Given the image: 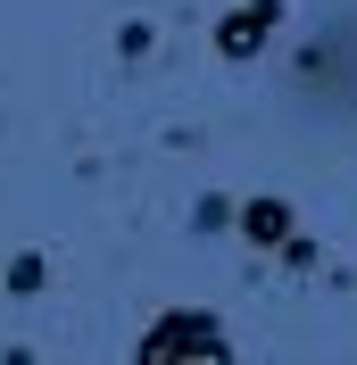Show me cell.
Returning <instances> with one entry per match:
<instances>
[{
    "label": "cell",
    "instance_id": "6da1fadb",
    "mask_svg": "<svg viewBox=\"0 0 357 365\" xmlns=\"http://www.w3.org/2000/svg\"><path fill=\"white\" fill-rule=\"evenodd\" d=\"M141 357H224V341H216L208 316H166L150 341H141Z\"/></svg>",
    "mask_w": 357,
    "mask_h": 365
},
{
    "label": "cell",
    "instance_id": "7a4b0ae2",
    "mask_svg": "<svg viewBox=\"0 0 357 365\" xmlns=\"http://www.w3.org/2000/svg\"><path fill=\"white\" fill-rule=\"evenodd\" d=\"M274 17H283V0H249L241 17L216 25V50H224V58H258V42L274 34Z\"/></svg>",
    "mask_w": 357,
    "mask_h": 365
},
{
    "label": "cell",
    "instance_id": "3957f363",
    "mask_svg": "<svg viewBox=\"0 0 357 365\" xmlns=\"http://www.w3.org/2000/svg\"><path fill=\"white\" fill-rule=\"evenodd\" d=\"M241 225H249V241H283V232H291V216H283L274 200H258V207L241 216Z\"/></svg>",
    "mask_w": 357,
    "mask_h": 365
}]
</instances>
